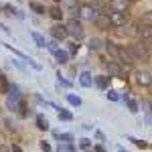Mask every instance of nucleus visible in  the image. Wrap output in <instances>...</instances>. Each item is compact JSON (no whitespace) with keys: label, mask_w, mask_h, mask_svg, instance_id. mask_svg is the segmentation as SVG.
<instances>
[{"label":"nucleus","mask_w":152,"mask_h":152,"mask_svg":"<svg viewBox=\"0 0 152 152\" xmlns=\"http://www.w3.org/2000/svg\"><path fill=\"white\" fill-rule=\"evenodd\" d=\"M33 39H35L37 47H47V43H45V39H43V35H39V33H33Z\"/></svg>","instance_id":"obj_19"},{"label":"nucleus","mask_w":152,"mask_h":152,"mask_svg":"<svg viewBox=\"0 0 152 152\" xmlns=\"http://www.w3.org/2000/svg\"><path fill=\"white\" fill-rule=\"evenodd\" d=\"M61 8L65 12H75L79 10V4H77V0H61Z\"/></svg>","instance_id":"obj_8"},{"label":"nucleus","mask_w":152,"mask_h":152,"mask_svg":"<svg viewBox=\"0 0 152 152\" xmlns=\"http://www.w3.org/2000/svg\"><path fill=\"white\" fill-rule=\"evenodd\" d=\"M132 142H134V144H136L138 148H148V144H146L144 140H134V138H132Z\"/></svg>","instance_id":"obj_30"},{"label":"nucleus","mask_w":152,"mask_h":152,"mask_svg":"<svg viewBox=\"0 0 152 152\" xmlns=\"http://www.w3.org/2000/svg\"><path fill=\"white\" fill-rule=\"evenodd\" d=\"M79 81H81L83 87H89V85L94 83V79H91V73H89V71H83L81 75H79Z\"/></svg>","instance_id":"obj_14"},{"label":"nucleus","mask_w":152,"mask_h":152,"mask_svg":"<svg viewBox=\"0 0 152 152\" xmlns=\"http://www.w3.org/2000/svg\"><path fill=\"white\" fill-rule=\"evenodd\" d=\"M61 10H63V8H59V6H53V8L49 10V14H51L55 20H61V16H63V12H61Z\"/></svg>","instance_id":"obj_17"},{"label":"nucleus","mask_w":152,"mask_h":152,"mask_svg":"<svg viewBox=\"0 0 152 152\" xmlns=\"http://www.w3.org/2000/svg\"><path fill=\"white\" fill-rule=\"evenodd\" d=\"M138 35H140L142 41L150 43V41H152V24H142V28L138 31Z\"/></svg>","instance_id":"obj_11"},{"label":"nucleus","mask_w":152,"mask_h":152,"mask_svg":"<svg viewBox=\"0 0 152 152\" xmlns=\"http://www.w3.org/2000/svg\"><path fill=\"white\" fill-rule=\"evenodd\" d=\"M59 83H61L63 87H69V81H65V79H61V77H59Z\"/></svg>","instance_id":"obj_36"},{"label":"nucleus","mask_w":152,"mask_h":152,"mask_svg":"<svg viewBox=\"0 0 152 152\" xmlns=\"http://www.w3.org/2000/svg\"><path fill=\"white\" fill-rule=\"evenodd\" d=\"M148 45H144V47H142V43H136V45H132V53H134V55H136V59H146L148 57Z\"/></svg>","instance_id":"obj_7"},{"label":"nucleus","mask_w":152,"mask_h":152,"mask_svg":"<svg viewBox=\"0 0 152 152\" xmlns=\"http://www.w3.org/2000/svg\"><path fill=\"white\" fill-rule=\"evenodd\" d=\"M97 16H99V14H97V10H95L91 4H81L79 10H77V18H83V20H91V23H95Z\"/></svg>","instance_id":"obj_1"},{"label":"nucleus","mask_w":152,"mask_h":152,"mask_svg":"<svg viewBox=\"0 0 152 152\" xmlns=\"http://www.w3.org/2000/svg\"><path fill=\"white\" fill-rule=\"evenodd\" d=\"M0 152H10V150H6V148H2V146H0Z\"/></svg>","instance_id":"obj_39"},{"label":"nucleus","mask_w":152,"mask_h":152,"mask_svg":"<svg viewBox=\"0 0 152 152\" xmlns=\"http://www.w3.org/2000/svg\"><path fill=\"white\" fill-rule=\"evenodd\" d=\"M31 8H33L35 12H39V14H43V12H45V6H41L39 2H31Z\"/></svg>","instance_id":"obj_22"},{"label":"nucleus","mask_w":152,"mask_h":152,"mask_svg":"<svg viewBox=\"0 0 152 152\" xmlns=\"http://www.w3.org/2000/svg\"><path fill=\"white\" fill-rule=\"evenodd\" d=\"M6 104H8V107H12V110L18 107V104H20V95H18V89H16V87H12V89H10Z\"/></svg>","instance_id":"obj_6"},{"label":"nucleus","mask_w":152,"mask_h":152,"mask_svg":"<svg viewBox=\"0 0 152 152\" xmlns=\"http://www.w3.org/2000/svg\"><path fill=\"white\" fill-rule=\"evenodd\" d=\"M2 12L10 16V14H16V12H18V10H14V8H12L10 4H2Z\"/></svg>","instance_id":"obj_21"},{"label":"nucleus","mask_w":152,"mask_h":152,"mask_svg":"<svg viewBox=\"0 0 152 152\" xmlns=\"http://www.w3.org/2000/svg\"><path fill=\"white\" fill-rule=\"evenodd\" d=\"M136 81L140 85H150L152 83V75L148 71H136Z\"/></svg>","instance_id":"obj_9"},{"label":"nucleus","mask_w":152,"mask_h":152,"mask_svg":"<svg viewBox=\"0 0 152 152\" xmlns=\"http://www.w3.org/2000/svg\"><path fill=\"white\" fill-rule=\"evenodd\" d=\"M67 33H69V35L73 37V39H77V41H79V39L83 37V28H81V23H79L77 18H71L69 23H67Z\"/></svg>","instance_id":"obj_2"},{"label":"nucleus","mask_w":152,"mask_h":152,"mask_svg":"<svg viewBox=\"0 0 152 152\" xmlns=\"http://www.w3.org/2000/svg\"><path fill=\"white\" fill-rule=\"evenodd\" d=\"M95 85H97L99 89H107V85H110V77H107V75H97V77H95Z\"/></svg>","instance_id":"obj_13"},{"label":"nucleus","mask_w":152,"mask_h":152,"mask_svg":"<svg viewBox=\"0 0 152 152\" xmlns=\"http://www.w3.org/2000/svg\"><path fill=\"white\" fill-rule=\"evenodd\" d=\"M51 35L55 41H61V39H65V37L69 35L67 33V24H55L53 28H51Z\"/></svg>","instance_id":"obj_4"},{"label":"nucleus","mask_w":152,"mask_h":152,"mask_svg":"<svg viewBox=\"0 0 152 152\" xmlns=\"http://www.w3.org/2000/svg\"><path fill=\"white\" fill-rule=\"evenodd\" d=\"M4 124H6V128H8V130H14V124H12L10 120H6V122H4Z\"/></svg>","instance_id":"obj_35"},{"label":"nucleus","mask_w":152,"mask_h":152,"mask_svg":"<svg viewBox=\"0 0 152 152\" xmlns=\"http://www.w3.org/2000/svg\"><path fill=\"white\" fill-rule=\"evenodd\" d=\"M55 57L59 59V63H67V59H69V53H65V51H57V53H55Z\"/></svg>","instance_id":"obj_20"},{"label":"nucleus","mask_w":152,"mask_h":152,"mask_svg":"<svg viewBox=\"0 0 152 152\" xmlns=\"http://www.w3.org/2000/svg\"><path fill=\"white\" fill-rule=\"evenodd\" d=\"M67 102H69L71 105H81V99L75 97V95H67Z\"/></svg>","instance_id":"obj_24"},{"label":"nucleus","mask_w":152,"mask_h":152,"mask_svg":"<svg viewBox=\"0 0 152 152\" xmlns=\"http://www.w3.org/2000/svg\"><path fill=\"white\" fill-rule=\"evenodd\" d=\"M110 20L114 26H124L126 24V12H116V10H110Z\"/></svg>","instance_id":"obj_3"},{"label":"nucleus","mask_w":152,"mask_h":152,"mask_svg":"<svg viewBox=\"0 0 152 152\" xmlns=\"http://www.w3.org/2000/svg\"><path fill=\"white\" fill-rule=\"evenodd\" d=\"M41 150L43 152H51V146H49L47 142H41Z\"/></svg>","instance_id":"obj_32"},{"label":"nucleus","mask_w":152,"mask_h":152,"mask_svg":"<svg viewBox=\"0 0 152 152\" xmlns=\"http://www.w3.org/2000/svg\"><path fill=\"white\" fill-rule=\"evenodd\" d=\"M77 49H79V45H77V43H73V45L69 47V53H71V55H73V53H77Z\"/></svg>","instance_id":"obj_34"},{"label":"nucleus","mask_w":152,"mask_h":152,"mask_svg":"<svg viewBox=\"0 0 152 152\" xmlns=\"http://www.w3.org/2000/svg\"><path fill=\"white\" fill-rule=\"evenodd\" d=\"M118 59L122 61V63H128V65H132V61H136V55L132 53V49H120V53H118Z\"/></svg>","instance_id":"obj_5"},{"label":"nucleus","mask_w":152,"mask_h":152,"mask_svg":"<svg viewBox=\"0 0 152 152\" xmlns=\"http://www.w3.org/2000/svg\"><path fill=\"white\" fill-rule=\"evenodd\" d=\"M126 8H128V0H112L110 2V10L126 12Z\"/></svg>","instance_id":"obj_10"},{"label":"nucleus","mask_w":152,"mask_h":152,"mask_svg":"<svg viewBox=\"0 0 152 152\" xmlns=\"http://www.w3.org/2000/svg\"><path fill=\"white\" fill-rule=\"evenodd\" d=\"M107 97H110L112 102H118V99H120V95H118V91H114V89H112V91L107 94Z\"/></svg>","instance_id":"obj_29"},{"label":"nucleus","mask_w":152,"mask_h":152,"mask_svg":"<svg viewBox=\"0 0 152 152\" xmlns=\"http://www.w3.org/2000/svg\"><path fill=\"white\" fill-rule=\"evenodd\" d=\"M79 144H81V148H89V140H87V138H81Z\"/></svg>","instance_id":"obj_33"},{"label":"nucleus","mask_w":152,"mask_h":152,"mask_svg":"<svg viewBox=\"0 0 152 152\" xmlns=\"http://www.w3.org/2000/svg\"><path fill=\"white\" fill-rule=\"evenodd\" d=\"M47 47L53 51V53H57L59 51V47H57V41H51V43H47Z\"/></svg>","instance_id":"obj_28"},{"label":"nucleus","mask_w":152,"mask_h":152,"mask_svg":"<svg viewBox=\"0 0 152 152\" xmlns=\"http://www.w3.org/2000/svg\"><path fill=\"white\" fill-rule=\"evenodd\" d=\"M18 110H20V116H26V105H24V102L18 104Z\"/></svg>","instance_id":"obj_31"},{"label":"nucleus","mask_w":152,"mask_h":152,"mask_svg":"<svg viewBox=\"0 0 152 152\" xmlns=\"http://www.w3.org/2000/svg\"><path fill=\"white\" fill-rule=\"evenodd\" d=\"M105 51H107L112 57H118V53H120V49H118L112 41H105Z\"/></svg>","instance_id":"obj_15"},{"label":"nucleus","mask_w":152,"mask_h":152,"mask_svg":"<svg viewBox=\"0 0 152 152\" xmlns=\"http://www.w3.org/2000/svg\"><path fill=\"white\" fill-rule=\"evenodd\" d=\"M55 136H57L59 140H63V142H71V140H73L71 134H55Z\"/></svg>","instance_id":"obj_26"},{"label":"nucleus","mask_w":152,"mask_h":152,"mask_svg":"<svg viewBox=\"0 0 152 152\" xmlns=\"http://www.w3.org/2000/svg\"><path fill=\"white\" fill-rule=\"evenodd\" d=\"M126 102H128V107H130V112H132V114H136V112H138V104H136L134 99H126Z\"/></svg>","instance_id":"obj_23"},{"label":"nucleus","mask_w":152,"mask_h":152,"mask_svg":"<svg viewBox=\"0 0 152 152\" xmlns=\"http://www.w3.org/2000/svg\"><path fill=\"white\" fill-rule=\"evenodd\" d=\"M71 114L69 112H65V110H59V120H71Z\"/></svg>","instance_id":"obj_25"},{"label":"nucleus","mask_w":152,"mask_h":152,"mask_svg":"<svg viewBox=\"0 0 152 152\" xmlns=\"http://www.w3.org/2000/svg\"><path fill=\"white\" fill-rule=\"evenodd\" d=\"M89 49H91V51H97V49H99V39H91V41H89Z\"/></svg>","instance_id":"obj_27"},{"label":"nucleus","mask_w":152,"mask_h":152,"mask_svg":"<svg viewBox=\"0 0 152 152\" xmlns=\"http://www.w3.org/2000/svg\"><path fill=\"white\" fill-rule=\"evenodd\" d=\"M95 24H97L99 28H110V26H112V20H110V14H99V16L95 18Z\"/></svg>","instance_id":"obj_12"},{"label":"nucleus","mask_w":152,"mask_h":152,"mask_svg":"<svg viewBox=\"0 0 152 152\" xmlns=\"http://www.w3.org/2000/svg\"><path fill=\"white\" fill-rule=\"evenodd\" d=\"M57 152H75V148H73L71 142H61L59 148H57Z\"/></svg>","instance_id":"obj_16"},{"label":"nucleus","mask_w":152,"mask_h":152,"mask_svg":"<svg viewBox=\"0 0 152 152\" xmlns=\"http://www.w3.org/2000/svg\"><path fill=\"white\" fill-rule=\"evenodd\" d=\"M95 152H105L104 146H95Z\"/></svg>","instance_id":"obj_38"},{"label":"nucleus","mask_w":152,"mask_h":152,"mask_svg":"<svg viewBox=\"0 0 152 152\" xmlns=\"http://www.w3.org/2000/svg\"><path fill=\"white\" fill-rule=\"evenodd\" d=\"M37 128H39V130H47L49 128V122L43 116H39V118H37Z\"/></svg>","instance_id":"obj_18"},{"label":"nucleus","mask_w":152,"mask_h":152,"mask_svg":"<svg viewBox=\"0 0 152 152\" xmlns=\"http://www.w3.org/2000/svg\"><path fill=\"white\" fill-rule=\"evenodd\" d=\"M10 152H23V150H20V146H16V144H14V146L10 148Z\"/></svg>","instance_id":"obj_37"},{"label":"nucleus","mask_w":152,"mask_h":152,"mask_svg":"<svg viewBox=\"0 0 152 152\" xmlns=\"http://www.w3.org/2000/svg\"><path fill=\"white\" fill-rule=\"evenodd\" d=\"M2 77H4V75H2V71H0V81H2Z\"/></svg>","instance_id":"obj_40"}]
</instances>
